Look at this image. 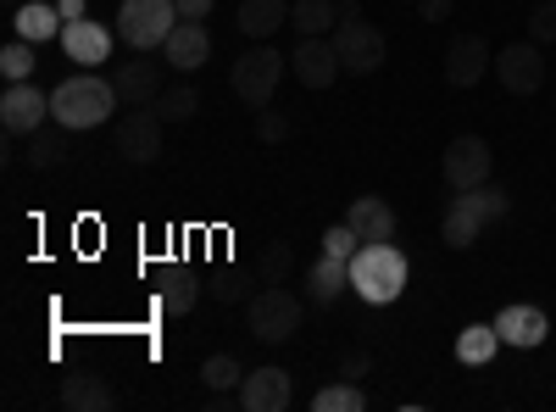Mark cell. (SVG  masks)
Masks as SVG:
<instances>
[{
    "label": "cell",
    "instance_id": "41",
    "mask_svg": "<svg viewBox=\"0 0 556 412\" xmlns=\"http://www.w3.org/2000/svg\"><path fill=\"white\" fill-rule=\"evenodd\" d=\"M7 7H23V0H7Z\"/></svg>",
    "mask_w": 556,
    "mask_h": 412
},
{
    "label": "cell",
    "instance_id": "26",
    "mask_svg": "<svg viewBox=\"0 0 556 412\" xmlns=\"http://www.w3.org/2000/svg\"><path fill=\"white\" fill-rule=\"evenodd\" d=\"M290 23H295L301 39L334 34V28H340V0H295V7H290Z\"/></svg>",
    "mask_w": 556,
    "mask_h": 412
},
{
    "label": "cell",
    "instance_id": "36",
    "mask_svg": "<svg viewBox=\"0 0 556 412\" xmlns=\"http://www.w3.org/2000/svg\"><path fill=\"white\" fill-rule=\"evenodd\" d=\"M256 134H262V146H285L290 140V117L278 112V107H262L256 112Z\"/></svg>",
    "mask_w": 556,
    "mask_h": 412
},
{
    "label": "cell",
    "instance_id": "5",
    "mask_svg": "<svg viewBox=\"0 0 556 412\" xmlns=\"http://www.w3.org/2000/svg\"><path fill=\"white\" fill-rule=\"evenodd\" d=\"M178 7L173 0H123L117 7V34L123 45H134V51H156V45H167V34L178 28Z\"/></svg>",
    "mask_w": 556,
    "mask_h": 412
},
{
    "label": "cell",
    "instance_id": "30",
    "mask_svg": "<svg viewBox=\"0 0 556 412\" xmlns=\"http://www.w3.org/2000/svg\"><path fill=\"white\" fill-rule=\"evenodd\" d=\"M251 279H256V273H245V267H217L206 290H212V301L235 307V301H251Z\"/></svg>",
    "mask_w": 556,
    "mask_h": 412
},
{
    "label": "cell",
    "instance_id": "35",
    "mask_svg": "<svg viewBox=\"0 0 556 412\" xmlns=\"http://www.w3.org/2000/svg\"><path fill=\"white\" fill-rule=\"evenodd\" d=\"M323 251H329V257H356L362 251V235H356V228L351 223H329V228H323Z\"/></svg>",
    "mask_w": 556,
    "mask_h": 412
},
{
    "label": "cell",
    "instance_id": "8",
    "mask_svg": "<svg viewBox=\"0 0 556 412\" xmlns=\"http://www.w3.org/2000/svg\"><path fill=\"white\" fill-rule=\"evenodd\" d=\"M490 167H495V157H490V146L479 140V134H456V140L445 146V157H440V173H445L451 190L490 185Z\"/></svg>",
    "mask_w": 556,
    "mask_h": 412
},
{
    "label": "cell",
    "instance_id": "13",
    "mask_svg": "<svg viewBox=\"0 0 556 412\" xmlns=\"http://www.w3.org/2000/svg\"><path fill=\"white\" fill-rule=\"evenodd\" d=\"M301 89H334V78L345 73L340 67V51H334V39L329 34H317V39H301L295 45V57H290Z\"/></svg>",
    "mask_w": 556,
    "mask_h": 412
},
{
    "label": "cell",
    "instance_id": "10",
    "mask_svg": "<svg viewBox=\"0 0 556 412\" xmlns=\"http://www.w3.org/2000/svg\"><path fill=\"white\" fill-rule=\"evenodd\" d=\"M45 123H51V96H45L34 78L0 89V128H7V134H34Z\"/></svg>",
    "mask_w": 556,
    "mask_h": 412
},
{
    "label": "cell",
    "instance_id": "25",
    "mask_svg": "<svg viewBox=\"0 0 556 412\" xmlns=\"http://www.w3.org/2000/svg\"><path fill=\"white\" fill-rule=\"evenodd\" d=\"M23 157H28V167H34V173H45V167H62V162H67V128H62V123H45V128H34Z\"/></svg>",
    "mask_w": 556,
    "mask_h": 412
},
{
    "label": "cell",
    "instance_id": "3",
    "mask_svg": "<svg viewBox=\"0 0 556 412\" xmlns=\"http://www.w3.org/2000/svg\"><path fill=\"white\" fill-rule=\"evenodd\" d=\"M285 67H290V57H278L267 39H256L251 51L228 67V84H235V96L251 107V112H262V107H273V96H278V78H285Z\"/></svg>",
    "mask_w": 556,
    "mask_h": 412
},
{
    "label": "cell",
    "instance_id": "4",
    "mask_svg": "<svg viewBox=\"0 0 556 412\" xmlns=\"http://www.w3.org/2000/svg\"><path fill=\"white\" fill-rule=\"evenodd\" d=\"M245 324H251L256 340L285 346V340L301 329V296L285 290V285H262V290L245 301Z\"/></svg>",
    "mask_w": 556,
    "mask_h": 412
},
{
    "label": "cell",
    "instance_id": "28",
    "mask_svg": "<svg viewBox=\"0 0 556 412\" xmlns=\"http://www.w3.org/2000/svg\"><path fill=\"white\" fill-rule=\"evenodd\" d=\"M290 267H295V246H290V240H267L251 273H256V285H285Z\"/></svg>",
    "mask_w": 556,
    "mask_h": 412
},
{
    "label": "cell",
    "instance_id": "22",
    "mask_svg": "<svg viewBox=\"0 0 556 412\" xmlns=\"http://www.w3.org/2000/svg\"><path fill=\"white\" fill-rule=\"evenodd\" d=\"M12 28H17V39H28V45H45V39H62V12L56 7H45V0H23V7H12Z\"/></svg>",
    "mask_w": 556,
    "mask_h": 412
},
{
    "label": "cell",
    "instance_id": "15",
    "mask_svg": "<svg viewBox=\"0 0 556 412\" xmlns=\"http://www.w3.org/2000/svg\"><path fill=\"white\" fill-rule=\"evenodd\" d=\"M62 51H67V62H78V67H106V62H112V28L96 23V17H78V23L62 28Z\"/></svg>",
    "mask_w": 556,
    "mask_h": 412
},
{
    "label": "cell",
    "instance_id": "29",
    "mask_svg": "<svg viewBox=\"0 0 556 412\" xmlns=\"http://www.w3.org/2000/svg\"><path fill=\"white\" fill-rule=\"evenodd\" d=\"M362 407H367V396H362V385H356V379L323 385V390L312 396V412H362Z\"/></svg>",
    "mask_w": 556,
    "mask_h": 412
},
{
    "label": "cell",
    "instance_id": "24",
    "mask_svg": "<svg viewBox=\"0 0 556 412\" xmlns=\"http://www.w3.org/2000/svg\"><path fill=\"white\" fill-rule=\"evenodd\" d=\"M240 34L245 39H273L278 28L290 23V0H240Z\"/></svg>",
    "mask_w": 556,
    "mask_h": 412
},
{
    "label": "cell",
    "instance_id": "31",
    "mask_svg": "<svg viewBox=\"0 0 556 412\" xmlns=\"http://www.w3.org/2000/svg\"><path fill=\"white\" fill-rule=\"evenodd\" d=\"M34 67H39V45H28V39H12L7 51H0V73H7V84L34 78Z\"/></svg>",
    "mask_w": 556,
    "mask_h": 412
},
{
    "label": "cell",
    "instance_id": "21",
    "mask_svg": "<svg viewBox=\"0 0 556 412\" xmlns=\"http://www.w3.org/2000/svg\"><path fill=\"white\" fill-rule=\"evenodd\" d=\"M62 407L67 412H112L117 407V390L101 374H67L62 379Z\"/></svg>",
    "mask_w": 556,
    "mask_h": 412
},
{
    "label": "cell",
    "instance_id": "39",
    "mask_svg": "<svg viewBox=\"0 0 556 412\" xmlns=\"http://www.w3.org/2000/svg\"><path fill=\"white\" fill-rule=\"evenodd\" d=\"M173 7H178V17H195V23H201V17L212 12V0H173Z\"/></svg>",
    "mask_w": 556,
    "mask_h": 412
},
{
    "label": "cell",
    "instance_id": "18",
    "mask_svg": "<svg viewBox=\"0 0 556 412\" xmlns=\"http://www.w3.org/2000/svg\"><path fill=\"white\" fill-rule=\"evenodd\" d=\"M345 285H351V262H345V257L323 251V257L306 267V301H312V307H334V301L345 296Z\"/></svg>",
    "mask_w": 556,
    "mask_h": 412
},
{
    "label": "cell",
    "instance_id": "9",
    "mask_svg": "<svg viewBox=\"0 0 556 412\" xmlns=\"http://www.w3.org/2000/svg\"><path fill=\"white\" fill-rule=\"evenodd\" d=\"M495 78L506 84V96H534L545 84V45L518 39V45H506V51H495Z\"/></svg>",
    "mask_w": 556,
    "mask_h": 412
},
{
    "label": "cell",
    "instance_id": "14",
    "mask_svg": "<svg viewBox=\"0 0 556 412\" xmlns=\"http://www.w3.org/2000/svg\"><path fill=\"white\" fill-rule=\"evenodd\" d=\"M495 335H501V346H513V351H534V346H545V335H551V324H545V312L540 307H529V301H513V307H501L495 317Z\"/></svg>",
    "mask_w": 556,
    "mask_h": 412
},
{
    "label": "cell",
    "instance_id": "37",
    "mask_svg": "<svg viewBox=\"0 0 556 412\" xmlns=\"http://www.w3.org/2000/svg\"><path fill=\"white\" fill-rule=\"evenodd\" d=\"M456 12V0H417V17H424V23H445Z\"/></svg>",
    "mask_w": 556,
    "mask_h": 412
},
{
    "label": "cell",
    "instance_id": "42",
    "mask_svg": "<svg viewBox=\"0 0 556 412\" xmlns=\"http://www.w3.org/2000/svg\"><path fill=\"white\" fill-rule=\"evenodd\" d=\"M412 7H417V0H412Z\"/></svg>",
    "mask_w": 556,
    "mask_h": 412
},
{
    "label": "cell",
    "instance_id": "27",
    "mask_svg": "<svg viewBox=\"0 0 556 412\" xmlns=\"http://www.w3.org/2000/svg\"><path fill=\"white\" fill-rule=\"evenodd\" d=\"M501 351V335H495V324H468L456 335V362H468V369H484V362Z\"/></svg>",
    "mask_w": 556,
    "mask_h": 412
},
{
    "label": "cell",
    "instance_id": "11",
    "mask_svg": "<svg viewBox=\"0 0 556 412\" xmlns=\"http://www.w3.org/2000/svg\"><path fill=\"white\" fill-rule=\"evenodd\" d=\"M484 73H495V57H490V45L479 34H456L445 45V84L451 89H473Z\"/></svg>",
    "mask_w": 556,
    "mask_h": 412
},
{
    "label": "cell",
    "instance_id": "34",
    "mask_svg": "<svg viewBox=\"0 0 556 412\" xmlns=\"http://www.w3.org/2000/svg\"><path fill=\"white\" fill-rule=\"evenodd\" d=\"M523 28H529L534 45H551V39H556V0H534L529 17H523Z\"/></svg>",
    "mask_w": 556,
    "mask_h": 412
},
{
    "label": "cell",
    "instance_id": "16",
    "mask_svg": "<svg viewBox=\"0 0 556 412\" xmlns=\"http://www.w3.org/2000/svg\"><path fill=\"white\" fill-rule=\"evenodd\" d=\"M112 84H117L123 107H156L167 89V73H162V62H117Z\"/></svg>",
    "mask_w": 556,
    "mask_h": 412
},
{
    "label": "cell",
    "instance_id": "1",
    "mask_svg": "<svg viewBox=\"0 0 556 412\" xmlns=\"http://www.w3.org/2000/svg\"><path fill=\"white\" fill-rule=\"evenodd\" d=\"M117 101H123V96H117L112 78H101L96 67H78L73 78H62V84L51 89V123H62L67 134L101 128V123H112Z\"/></svg>",
    "mask_w": 556,
    "mask_h": 412
},
{
    "label": "cell",
    "instance_id": "32",
    "mask_svg": "<svg viewBox=\"0 0 556 412\" xmlns=\"http://www.w3.org/2000/svg\"><path fill=\"white\" fill-rule=\"evenodd\" d=\"M201 379H206V390H240L245 369H240V357L217 351V357H206V362H201Z\"/></svg>",
    "mask_w": 556,
    "mask_h": 412
},
{
    "label": "cell",
    "instance_id": "38",
    "mask_svg": "<svg viewBox=\"0 0 556 412\" xmlns=\"http://www.w3.org/2000/svg\"><path fill=\"white\" fill-rule=\"evenodd\" d=\"M367 369H374V357H367V351H351V357H345V369H340V379H362Z\"/></svg>",
    "mask_w": 556,
    "mask_h": 412
},
{
    "label": "cell",
    "instance_id": "33",
    "mask_svg": "<svg viewBox=\"0 0 556 412\" xmlns=\"http://www.w3.org/2000/svg\"><path fill=\"white\" fill-rule=\"evenodd\" d=\"M195 107H201L195 84H173V89H162V101H156V112H162L167 123H190V117H195Z\"/></svg>",
    "mask_w": 556,
    "mask_h": 412
},
{
    "label": "cell",
    "instance_id": "23",
    "mask_svg": "<svg viewBox=\"0 0 556 412\" xmlns=\"http://www.w3.org/2000/svg\"><path fill=\"white\" fill-rule=\"evenodd\" d=\"M479 228H484V217L473 212V201L468 196H451V207H445V217H440V240L451 246V251H468L473 240H479Z\"/></svg>",
    "mask_w": 556,
    "mask_h": 412
},
{
    "label": "cell",
    "instance_id": "40",
    "mask_svg": "<svg viewBox=\"0 0 556 412\" xmlns=\"http://www.w3.org/2000/svg\"><path fill=\"white\" fill-rule=\"evenodd\" d=\"M56 12H62V23H78V17H89V12H84V0H56Z\"/></svg>",
    "mask_w": 556,
    "mask_h": 412
},
{
    "label": "cell",
    "instance_id": "2",
    "mask_svg": "<svg viewBox=\"0 0 556 412\" xmlns=\"http://www.w3.org/2000/svg\"><path fill=\"white\" fill-rule=\"evenodd\" d=\"M406 257L395 251V240H362V251L351 257V290L367 307H390L406 290Z\"/></svg>",
    "mask_w": 556,
    "mask_h": 412
},
{
    "label": "cell",
    "instance_id": "6",
    "mask_svg": "<svg viewBox=\"0 0 556 412\" xmlns=\"http://www.w3.org/2000/svg\"><path fill=\"white\" fill-rule=\"evenodd\" d=\"M334 51H340V67H345L351 78H367V73H379V67H384L390 45H384L379 23H367V17L356 12V17H340V28H334Z\"/></svg>",
    "mask_w": 556,
    "mask_h": 412
},
{
    "label": "cell",
    "instance_id": "20",
    "mask_svg": "<svg viewBox=\"0 0 556 412\" xmlns=\"http://www.w3.org/2000/svg\"><path fill=\"white\" fill-rule=\"evenodd\" d=\"M345 223L356 228L362 240H395V207L384 196H356L345 207Z\"/></svg>",
    "mask_w": 556,
    "mask_h": 412
},
{
    "label": "cell",
    "instance_id": "7",
    "mask_svg": "<svg viewBox=\"0 0 556 412\" xmlns=\"http://www.w3.org/2000/svg\"><path fill=\"white\" fill-rule=\"evenodd\" d=\"M162 123L167 117L156 107H128L123 123H117V134H112V151L123 162H134V167H151L162 157Z\"/></svg>",
    "mask_w": 556,
    "mask_h": 412
},
{
    "label": "cell",
    "instance_id": "12",
    "mask_svg": "<svg viewBox=\"0 0 556 412\" xmlns=\"http://www.w3.org/2000/svg\"><path fill=\"white\" fill-rule=\"evenodd\" d=\"M235 401L245 412H285L295 401V379H290V369H256V374L240 379Z\"/></svg>",
    "mask_w": 556,
    "mask_h": 412
},
{
    "label": "cell",
    "instance_id": "17",
    "mask_svg": "<svg viewBox=\"0 0 556 412\" xmlns=\"http://www.w3.org/2000/svg\"><path fill=\"white\" fill-rule=\"evenodd\" d=\"M167 67H178V73H195V67H206L212 62V34H206V23H195V17H184L173 34H167Z\"/></svg>",
    "mask_w": 556,
    "mask_h": 412
},
{
    "label": "cell",
    "instance_id": "19",
    "mask_svg": "<svg viewBox=\"0 0 556 412\" xmlns=\"http://www.w3.org/2000/svg\"><path fill=\"white\" fill-rule=\"evenodd\" d=\"M156 307L167 312V317H190L195 307H201V279L184 262H173L167 273H162V285H156Z\"/></svg>",
    "mask_w": 556,
    "mask_h": 412
}]
</instances>
